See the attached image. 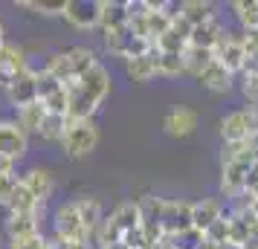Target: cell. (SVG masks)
Listing matches in <instances>:
<instances>
[{
	"label": "cell",
	"instance_id": "1",
	"mask_svg": "<svg viewBox=\"0 0 258 249\" xmlns=\"http://www.w3.org/2000/svg\"><path fill=\"white\" fill-rule=\"evenodd\" d=\"M107 96H110V72L102 64H96L87 75H82L79 81L67 87V116L93 119V113L102 107Z\"/></svg>",
	"mask_w": 258,
	"mask_h": 249
},
{
	"label": "cell",
	"instance_id": "2",
	"mask_svg": "<svg viewBox=\"0 0 258 249\" xmlns=\"http://www.w3.org/2000/svg\"><path fill=\"white\" fill-rule=\"evenodd\" d=\"M96 64V52L90 47H70V49H61L55 55H49L47 61V72L52 78H58L64 87H70L73 81H79L82 75L93 70Z\"/></svg>",
	"mask_w": 258,
	"mask_h": 249
},
{
	"label": "cell",
	"instance_id": "3",
	"mask_svg": "<svg viewBox=\"0 0 258 249\" xmlns=\"http://www.w3.org/2000/svg\"><path fill=\"white\" fill-rule=\"evenodd\" d=\"M99 145V125L93 119H70L67 131L61 139V148L70 159H84L87 154H93Z\"/></svg>",
	"mask_w": 258,
	"mask_h": 249
},
{
	"label": "cell",
	"instance_id": "4",
	"mask_svg": "<svg viewBox=\"0 0 258 249\" xmlns=\"http://www.w3.org/2000/svg\"><path fill=\"white\" fill-rule=\"evenodd\" d=\"M154 44L151 41H145L140 38L131 26H122V29H110L105 32V49L110 55H116V58H134V55H142V52H148Z\"/></svg>",
	"mask_w": 258,
	"mask_h": 249
},
{
	"label": "cell",
	"instance_id": "5",
	"mask_svg": "<svg viewBox=\"0 0 258 249\" xmlns=\"http://www.w3.org/2000/svg\"><path fill=\"white\" fill-rule=\"evenodd\" d=\"M218 131H221L223 145L246 142V139H252L258 133V119L252 116V110H232V113H226V116L221 119Z\"/></svg>",
	"mask_w": 258,
	"mask_h": 249
},
{
	"label": "cell",
	"instance_id": "6",
	"mask_svg": "<svg viewBox=\"0 0 258 249\" xmlns=\"http://www.w3.org/2000/svg\"><path fill=\"white\" fill-rule=\"evenodd\" d=\"M215 61L226 67V70L238 75V72H244L246 67V47H244V35H235L229 29H223L221 41H218V47H215Z\"/></svg>",
	"mask_w": 258,
	"mask_h": 249
},
{
	"label": "cell",
	"instance_id": "7",
	"mask_svg": "<svg viewBox=\"0 0 258 249\" xmlns=\"http://www.w3.org/2000/svg\"><path fill=\"white\" fill-rule=\"evenodd\" d=\"M52 226H55V237H58V240H90L87 232H84V223H82V214H79L76 200L64 203V206L55 209Z\"/></svg>",
	"mask_w": 258,
	"mask_h": 249
},
{
	"label": "cell",
	"instance_id": "8",
	"mask_svg": "<svg viewBox=\"0 0 258 249\" xmlns=\"http://www.w3.org/2000/svg\"><path fill=\"white\" fill-rule=\"evenodd\" d=\"M160 223H163L165 237H174L180 232L191 229V203L188 200H163Z\"/></svg>",
	"mask_w": 258,
	"mask_h": 249
},
{
	"label": "cell",
	"instance_id": "9",
	"mask_svg": "<svg viewBox=\"0 0 258 249\" xmlns=\"http://www.w3.org/2000/svg\"><path fill=\"white\" fill-rule=\"evenodd\" d=\"M3 90H6V99H9V105H12L15 110L32 105V102H38V72L29 67L26 72L15 75Z\"/></svg>",
	"mask_w": 258,
	"mask_h": 249
},
{
	"label": "cell",
	"instance_id": "10",
	"mask_svg": "<svg viewBox=\"0 0 258 249\" xmlns=\"http://www.w3.org/2000/svg\"><path fill=\"white\" fill-rule=\"evenodd\" d=\"M29 151V133L18 128V122H0V156L6 159H24Z\"/></svg>",
	"mask_w": 258,
	"mask_h": 249
},
{
	"label": "cell",
	"instance_id": "11",
	"mask_svg": "<svg viewBox=\"0 0 258 249\" xmlns=\"http://www.w3.org/2000/svg\"><path fill=\"white\" fill-rule=\"evenodd\" d=\"M64 21L73 29H96L99 26V0H67Z\"/></svg>",
	"mask_w": 258,
	"mask_h": 249
},
{
	"label": "cell",
	"instance_id": "12",
	"mask_svg": "<svg viewBox=\"0 0 258 249\" xmlns=\"http://www.w3.org/2000/svg\"><path fill=\"white\" fill-rule=\"evenodd\" d=\"M163 128L168 136H174V139H186L195 133L198 128V113L191 110V107H174V110H168L163 119Z\"/></svg>",
	"mask_w": 258,
	"mask_h": 249
},
{
	"label": "cell",
	"instance_id": "13",
	"mask_svg": "<svg viewBox=\"0 0 258 249\" xmlns=\"http://www.w3.org/2000/svg\"><path fill=\"white\" fill-rule=\"evenodd\" d=\"M249 171H252V165H238V162H226V165H221V191H223V197L235 200L238 194H244L246 191V180H249Z\"/></svg>",
	"mask_w": 258,
	"mask_h": 249
},
{
	"label": "cell",
	"instance_id": "14",
	"mask_svg": "<svg viewBox=\"0 0 258 249\" xmlns=\"http://www.w3.org/2000/svg\"><path fill=\"white\" fill-rule=\"evenodd\" d=\"M223 203L215 200V197H203V200H195L191 203V229H198V232H206L215 220H221L223 217Z\"/></svg>",
	"mask_w": 258,
	"mask_h": 249
},
{
	"label": "cell",
	"instance_id": "15",
	"mask_svg": "<svg viewBox=\"0 0 258 249\" xmlns=\"http://www.w3.org/2000/svg\"><path fill=\"white\" fill-rule=\"evenodd\" d=\"M6 235H9V240L38 237V235H41V212L9 214V217H6Z\"/></svg>",
	"mask_w": 258,
	"mask_h": 249
},
{
	"label": "cell",
	"instance_id": "16",
	"mask_svg": "<svg viewBox=\"0 0 258 249\" xmlns=\"http://www.w3.org/2000/svg\"><path fill=\"white\" fill-rule=\"evenodd\" d=\"M157 44H154L148 52H142V55H134V58H128L125 61V72L131 75V81H140V84H145V81H151L154 75H157Z\"/></svg>",
	"mask_w": 258,
	"mask_h": 249
},
{
	"label": "cell",
	"instance_id": "17",
	"mask_svg": "<svg viewBox=\"0 0 258 249\" xmlns=\"http://www.w3.org/2000/svg\"><path fill=\"white\" fill-rule=\"evenodd\" d=\"M188 41H191V26L183 18H174V24L168 26V32L157 41V49H163V52H186Z\"/></svg>",
	"mask_w": 258,
	"mask_h": 249
},
{
	"label": "cell",
	"instance_id": "18",
	"mask_svg": "<svg viewBox=\"0 0 258 249\" xmlns=\"http://www.w3.org/2000/svg\"><path fill=\"white\" fill-rule=\"evenodd\" d=\"M21 180H24L26 189L35 194V200L41 203V206H44V203L52 197V191H55V177L49 174L47 168H29Z\"/></svg>",
	"mask_w": 258,
	"mask_h": 249
},
{
	"label": "cell",
	"instance_id": "19",
	"mask_svg": "<svg viewBox=\"0 0 258 249\" xmlns=\"http://www.w3.org/2000/svg\"><path fill=\"white\" fill-rule=\"evenodd\" d=\"M198 81H200V87H206L209 93H229V90H232L235 75L226 70V67H221L218 61H212L209 67L198 75Z\"/></svg>",
	"mask_w": 258,
	"mask_h": 249
},
{
	"label": "cell",
	"instance_id": "20",
	"mask_svg": "<svg viewBox=\"0 0 258 249\" xmlns=\"http://www.w3.org/2000/svg\"><path fill=\"white\" fill-rule=\"evenodd\" d=\"M99 26H102V32L128 26V9H125V3H119V0H99Z\"/></svg>",
	"mask_w": 258,
	"mask_h": 249
},
{
	"label": "cell",
	"instance_id": "21",
	"mask_svg": "<svg viewBox=\"0 0 258 249\" xmlns=\"http://www.w3.org/2000/svg\"><path fill=\"white\" fill-rule=\"evenodd\" d=\"M0 64H3V75H6V84L12 81L15 75L29 70V58H26V49H21L18 44H6L0 49Z\"/></svg>",
	"mask_w": 258,
	"mask_h": 249
},
{
	"label": "cell",
	"instance_id": "22",
	"mask_svg": "<svg viewBox=\"0 0 258 249\" xmlns=\"http://www.w3.org/2000/svg\"><path fill=\"white\" fill-rule=\"evenodd\" d=\"M76 206H79V214H82V223H84L87 237H93L96 229L105 223V209H102V200H99V197H79Z\"/></svg>",
	"mask_w": 258,
	"mask_h": 249
},
{
	"label": "cell",
	"instance_id": "23",
	"mask_svg": "<svg viewBox=\"0 0 258 249\" xmlns=\"http://www.w3.org/2000/svg\"><path fill=\"white\" fill-rule=\"evenodd\" d=\"M180 18L195 29V26H203L209 21H215V6L209 0H183L180 3Z\"/></svg>",
	"mask_w": 258,
	"mask_h": 249
},
{
	"label": "cell",
	"instance_id": "24",
	"mask_svg": "<svg viewBox=\"0 0 258 249\" xmlns=\"http://www.w3.org/2000/svg\"><path fill=\"white\" fill-rule=\"evenodd\" d=\"M110 223L116 226L119 232L125 235V232H131V229H137V226L142 223V212H140V203H119L116 209L110 212V217H107Z\"/></svg>",
	"mask_w": 258,
	"mask_h": 249
},
{
	"label": "cell",
	"instance_id": "25",
	"mask_svg": "<svg viewBox=\"0 0 258 249\" xmlns=\"http://www.w3.org/2000/svg\"><path fill=\"white\" fill-rule=\"evenodd\" d=\"M221 35H223V26L218 24V18H215V21H209V24L195 26V29H191V41H188V47L212 49V52H215V47H218Z\"/></svg>",
	"mask_w": 258,
	"mask_h": 249
},
{
	"label": "cell",
	"instance_id": "26",
	"mask_svg": "<svg viewBox=\"0 0 258 249\" xmlns=\"http://www.w3.org/2000/svg\"><path fill=\"white\" fill-rule=\"evenodd\" d=\"M44 119H47V107L41 105V102H32V105H26L18 110V128L26 133H38L41 131V125H44Z\"/></svg>",
	"mask_w": 258,
	"mask_h": 249
},
{
	"label": "cell",
	"instance_id": "27",
	"mask_svg": "<svg viewBox=\"0 0 258 249\" xmlns=\"http://www.w3.org/2000/svg\"><path fill=\"white\" fill-rule=\"evenodd\" d=\"M9 214H29V212H41V203L35 200V194L24 186V180H21V186L15 189L12 200H9Z\"/></svg>",
	"mask_w": 258,
	"mask_h": 249
},
{
	"label": "cell",
	"instance_id": "28",
	"mask_svg": "<svg viewBox=\"0 0 258 249\" xmlns=\"http://www.w3.org/2000/svg\"><path fill=\"white\" fill-rule=\"evenodd\" d=\"M186 72V61H183V52H157V75H165V78H174V75H183Z\"/></svg>",
	"mask_w": 258,
	"mask_h": 249
},
{
	"label": "cell",
	"instance_id": "29",
	"mask_svg": "<svg viewBox=\"0 0 258 249\" xmlns=\"http://www.w3.org/2000/svg\"><path fill=\"white\" fill-rule=\"evenodd\" d=\"M183 61H186V72L188 75H195L198 78L200 72L209 67L212 61H215V52L212 49H198V47H188L183 52Z\"/></svg>",
	"mask_w": 258,
	"mask_h": 249
},
{
	"label": "cell",
	"instance_id": "30",
	"mask_svg": "<svg viewBox=\"0 0 258 249\" xmlns=\"http://www.w3.org/2000/svg\"><path fill=\"white\" fill-rule=\"evenodd\" d=\"M67 122H70L67 116L47 113L44 125H41V131H38V136H41V139H47V142H61V139H64V131H67Z\"/></svg>",
	"mask_w": 258,
	"mask_h": 249
},
{
	"label": "cell",
	"instance_id": "31",
	"mask_svg": "<svg viewBox=\"0 0 258 249\" xmlns=\"http://www.w3.org/2000/svg\"><path fill=\"white\" fill-rule=\"evenodd\" d=\"M21 9H29L35 15H61L64 18V9H67V0H21L18 3Z\"/></svg>",
	"mask_w": 258,
	"mask_h": 249
},
{
	"label": "cell",
	"instance_id": "32",
	"mask_svg": "<svg viewBox=\"0 0 258 249\" xmlns=\"http://www.w3.org/2000/svg\"><path fill=\"white\" fill-rule=\"evenodd\" d=\"M165 240H168L171 249H200L203 246V232L186 229V232H180V235H174V237H165Z\"/></svg>",
	"mask_w": 258,
	"mask_h": 249
},
{
	"label": "cell",
	"instance_id": "33",
	"mask_svg": "<svg viewBox=\"0 0 258 249\" xmlns=\"http://www.w3.org/2000/svg\"><path fill=\"white\" fill-rule=\"evenodd\" d=\"M203 237L212 240V243H229V220H226V212H223L221 220H215V223L203 232Z\"/></svg>",
	"mask_w": 258,
	"mask_h": 249
},
{
	"label": "cell",
	"instance_id": "34",
	"mask_svg": "<svg viewBox=\"0 0 258 249\" xmlns=\"http://www.w3.org/2000/svg\"><path fill=\"white\" fill-rule=\"evenodd\" d=\"M21 186V177L18 174H0V206H9V200H12L15 189Z\"/></svg>",
	"mask_w": 258,
	"mask_h": 249
},
{
	"label": "cell",
	"instance_id": "35",
	"mask_svg": "<svg viewBox=\"0 0 258 249\" xmlns=\"http://www.w3.org/2000/svg\"><path fill=\"white\" fill-rule=\"evenodd\" d=\"M244 81H241V90L249 99V105H258V72H241Z\"/></svg>",
	"mask_w": 258,
	"mask_h": 249
},
{
	"label": "cell",
	"instance_id": "36",
	"mask_svg": "<svg viewBox=\"0 0 258 249\" xmlns=\"http://www.w3.org/2000/svg\"><path fill=\"white\" fill-rule=\"evenodd\" d=\"M9 249H49V240L44 235L24 237V240H9Z\"/></svg>",
	"mask_w": 258,
	"mask_h": 249
},
{
	"label": "cell",
	"instance_id": "37",
	"mask_svg": "<svg viewBox=\"0 0 258 249\" xmlns=\"http://www.w3.org/2000/svg\"><path fill=\"white\" fill-rule=\"evenodd\" d=\"M12 171H15V162L6 159V156H0V174H12Z\"/></svg>",
	"mask_w": 258,
	"mask_h": 249
},
{
	"label": "cell",
	"instance_id": "38",
	"mask_svg": "<svg viewBox=\"0 0 258 249\" xmlns=\"http://www.w3.org/2000/svg\"><path fill=\"white\" fill-rule=\"evenodd\" d=\"M9 41H6V26H3V21H0V49L6 47Z\"/></svg>",
	"mask_w": 258,
	"mask_h": 249
},
{
	"label": "cell",
	"instance_id": "39",
	"mask_svg": "<svg viewBox=\"0 0 258 249\" xmlns=\"http://www.w3.org/2000/svg\"><path fill=\"white\" fill-rule=\"evenodd\" d=\"M241 249H258V237H252V235H249V240H246V243H244Z\"/></svg>",
	"mask_w": 258,
	"mask_h": 249
},
{
	"label": "cell",
	"instance_id": "40",
	"mask_svg": "<svg viewBox=\"0 0 258 249\" xmlns=\"http://www.w3.org/2000/svg\"><path fill=\"white\" fill-rule=\"evenodd\" d=\"M102 249H128V246H125V243L119 240V243H110V246H102Z\"/></svg>",
	"mask_w": 258,
	"mask_h": 249
},
{
	"label": "cell",
	"instance_id": "41",
	"mask_svg": "<svg viewBox=\"0 0 258 249\" xmlns=\"http://www.w3.org/2000/svg\"><path fill=\"white\" fill-rule=\"evenodd\" d=\"M0 87H6V75H3V64H0Z\"/></svg>",
	"mask_w": 258,
	"mask_h": 249
},
{
	"label": "cell",
	"instance_id": "42",
	"mask_svg": "<svg viewBox=\"0 0 258 249\" xmlns=\"http://www.w3.org/2000/svg\"><path fill=\"white\" fill-rule=\"evenodd\" d=\"M252 217L258 220V197H255V203H252Z\"/></svg>",
	"mask_w": 258,
	"mask_h": 249
},
{
	"label": "cell",
	"instance_id": "43",
	"mask_svg": "<svg viewBox=\"0 0 258 249\" xmlns=\"http://www.w3.org/2000/svg\"><path fill=\"white\" fill-rule=\"evenodd\" d=\"M223 249H241V246H235V243H223Z\"/></svg>",
	"mask_w": 258,
	"mask_h": 249
}]
</instances>
